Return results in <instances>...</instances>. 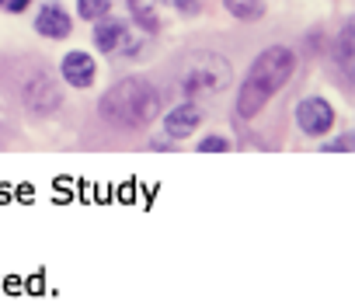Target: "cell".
I'll use <instances>...</instances> for the list:
<instances>
[{
  "label": "cell",
  "instance_id": "30bf717a",
  "mask_svg": "<svg viewBox=\"0 0 355 306\" xmlns=\"http://www.w3.org/2000/svg\"><path fill=\"white\" fill-rule=\"evenodd\" d=\"M220 4H223L237 21H254V18L265 15V4H261V0H220Z\"/></svg>",
  "mask_w": 355,
  "mask_h": 306
},
{
  "label": "cell",
  "instance_id": "8fae6325",
  "mask_svg": "<svg viewBox=\"0 0 355 306\" xmlns=\"http://www.w3.org/2000/svg\"><path fill=\"white\" fill-rule=\"evenodd\" d=\"M77 15L84 21H101L105 15H112V0H77Z\"/></svg>",
  "mask_w": 355,
  "mask_h": 306
},
{
  "label": "cell",
  "instance_id": "5b68a950",
  "mask_svg": "<svg viewBox=\"0 0 355 306\" xmlns=\"http://www.w3.org/2000/svg\"><path fill=\"white\" fill-rule=\"evenodd\" d=\"M94 46L108 56H136L139 53V39L132 35V28L122 18H112V15L94 21Z\"/></svg>",
  "mask_w": 355,
  "mask_h": 306
},
{
  "label": "cell",
  "instance_id": "277c9868",
  "mask_svg": "<svg viewBox=\"0 0 355 306\" xmlns=\"http://www.w3.org/2000/svg\"><path fill=\"white\" fill-rule=\"evenodd\" d=\"M21 101H25V108L32 115H53L63 105V94H60L53 73L42 70V66H35L32 77H25V84H21Z\"/></svg>",
  "mask_w": 355,
  "mask_h": 306
},
{
  "label": "cell",
  "instance_id": "8992f818",
  "mask_svg": "<svg viewBox=\"0 0 355 306\" xmlns=\"http://www.w3.org/2000/svg\"><path fill=\"white\" fill-rule=\"evenodd\" d=\"M296 125H300V132L310 136V139L327 136V132L334 129V108H331V101H327V98H317V94L303 98V101L296 105Z\"/></svg>",
  "mask_w": 355,
  "mask_h": 306
},
{
  "label": "cell",
  "instance_id": "2e32d148",
  "mask_svg": "<svg viewBox=\"0 0 355 306\" xmlns=\"http://www.w3.org/2000/svg\"><path fill=\"white\" fill-rule=\"evenodd\" d=\"M164 4H174L178 11H185V15H196L199 11V0H164Z\"/></svg>",
  "mask_w": 355,
  "mask_h": 306
},
{
  "label": "cell",
  "instance_id": "52a82bcc",
  "mask_svg": "<svg viewBox=\"0 0 355 306\" xmlns=\"http://www.w3.org/2000/svg\"><path fill=\"white\" fill-rule=\"evenodd\" d=\"M35 32H39L42 39L60 42V39H67V35L73 32V18L56 4V0H49V4H42L39 15H35Z\"/></svg>",
  "mask_w": 355,
  "mask_h": 306
},
{
  "label": "cell",
  "instance_id": "6da1fadb",
  "mask_svg": "<svg viewBox=\"0 0 355 306\" xmlns=\"http://www.w3.org/2000/svg\"><path fill=\"white\" fill-rule=\"evenodd\" d=\"M296 70V53L289 46H268L248 70L241 91H237V115L241 118H254L293 77Z\"/></svg>",
  "mask_w": 355,
  "mask_h": 306
},
{
  "label": "cell",
  "instance_id": "9a60e30c",
  "mask_svg": "<svg viewBox=\"0 0 355 306\" xmlns=\"http://www.w3.org/2000/svg\"><path fill=\"white\" fill-rule=\"evenodd\" d=\"M0 8H4L8 15H21V11H28V8H32V0H4Z\"/></svg>",
  "mask_w": 355,
  "mask_h": 306
},
{
  "label": "cell",
  "instance_id": "4fadbf2b",
  "mask_svg": "<svg viewBox=\"0 0 355 306\" xmlns=\"http://www.w3.org/2000/svg\"><path fill=\"white\" fill-rule=\"evenodd\" d=\"M227 150H230V139H223V136L199 139V153H227Z\"/></svg>",
  "mask_w": 355,
  "mask_h": 306
},
{
  "label": "cell",
  "instance_id": "e0dca14e",
  "mask_svg": "<svg viewBox=\"0 0 355 306\" xmlns=\"http://www.w3.org/2000/svg\"><path fill=\"white\" fill-rule=\"evenodd\" d=\"M0 4H4V0H0Z\"/></svg>",
  "mask_w": 355,
  "mask_h": 306
},
{
  "label": "cell",
  "instance_id": "7c38bea8",
  "mask_svg": "<svg viewBox=\"0 0 355 306\" xmlns=\"http://www.w3.org/2000/svg\"><path fill=\"white\" fill-rule=\"evenodd\" d=\"M129 8H132V18H136V25H139L143 32H150V35H153V32L160 28L157 15H153V11H150L146 4H139V0H129Z\"/></svg>",
  "mask_w": 355,
  "mask_h": 306
},
{
  "label": "cell",
  "instance_id": "7a4b0ae2",
  "mask_svg": "<svg viewBox=\"0 0 355 306\" xmlns=\"http://www.w3.org/2000/svg\"><path fill=\"white\" fill-rule=\"evenodd\" d=\"M157 111H160V98L143 77H125L101 98V115L125 129L150 125L157 118Z\"/></svg>",
  "mask_w": 355,
  "mask_h": 306
},
{
  "label": "cell",
  "instance_id": "9c48e42d",
  "mask_svg": "<svg viewBox=\"0 0 355 306\" xmlns=\"http://www.w3.org/2000/svg\"><path fill=\"white\" fill-rule=\"evenodd\" d=\"M60 77H63L70 87H91V84H94V77H98L94 56H87V53H80V49L67 53V56H63V63H60Z\"/></svg>",
  "mask_w": 355,
  "mask_h": 306
},
{
  "label": "cell",
  "instance_id": "ba28073f",
  "mask_svg": "<svg viewBox=\"0 0 355 306\" xmlns=\"http://www.w3.org/2000/svg\"><path fill=\"white\" fill-rule=\"evenodd\" d=\"M202 108L199 105H192V101H185V105H178V108H171L167 115H164V129H167V136L171 139H189L199 125H202Z\"/></svg>",
  "mask_w": 355,
  "mask_h": 306
},
{
  "label": "cell",
  "instance_id": "5bb4252c",
  "mask_svg": "<svg viewBox=\"0 0 355 306\" xmlns=\"http://www.w3.org/2000/svg\"><path fill=\"white\" fill-rule=\"evenodd\" d=\"M341 63H345V70H352V28L341 32Z\"/></svg>",
  "mask_w": 355,
  "mask_h": 306
},
{
  "label": "cell",
  "instance_id": "3957f363",
  "mask_svg": "<svg viewBox=\"0 0 355 306\" xmlns=\"http://www.w3.org/2000/svg\"><path fill=\"white\" fill-rule=\"evenodd\" d=\"M230 84V63L220 53H199L182 70V94L185 98H209Z\"/></svg>",
  "mask_w": 355,
  "mask_h": 306
}]
</instances>
